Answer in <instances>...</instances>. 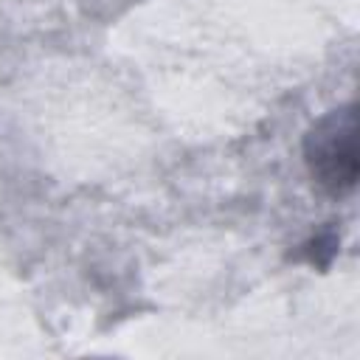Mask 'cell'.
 Returning <instances> with one entry per match:
<instances>
[{
    "label": "cell",
    "instance_id": "1",
    "mask_svg": "<svg viewBox=\"0 0 360 360\" xmlns=\"http://www.w3.org/2000/svg\"><path fill=\"white\" fill-rule=\"evenodd\" d=\"M304 163L312 183L326 197H346L360 177L357 104H340L323 112L304 135Z\"/></svg>",
    "mask_w": 360,
    "mask_h": 360
}]
</instances>
